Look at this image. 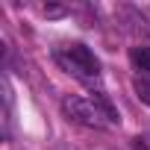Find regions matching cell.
Instances as JSON below:
<instances>
[{"label": "cell", "instance_id": "obj_2", "mask_svg": "<svg viewBox=\"0 0 150 150\" xmlns=\"http://www.w3.org/2000/svg\"><path fill=\"white\" fill-rule=\"evenodd\" d=\"M62 112H65L68 121L80 124V127H94V129H100V127L106 124L103 115H100V109L94 106V100H86V97H80V94H68V97L62 100Z\"/></svg>", "mask_w": 150, "mask_h": 150}, {"label": "cell", "instance_id": "obj_5", "mask_svg": "<svg viewBox=\"0 0 150 150\" xmlns=\"http://www.w3.org/2000/svg\"><path fill=\"white\" fill-rule=\"evenodd\" d=\"M132 88H135V94H138V100L150 106V77H135V83H132Z\"/></svg>", "mask_w": 150, "mask_h": 150}, {"label": "cell", "instance_id": "obj_4", "mask_svg": "<svg viewBox=\"0 0 150 150\" xmlns=\"http://www.w3.org/2000/svg\"><path fill=\"white\" fill-rule=\"evenodd\" d=\"M91 100H94V106L100 109V115H103L109 124H115V121H118V112H115V106L109 103V97H106L103 91H94V97H91Z\"/></svg>", "mask_w": 150, "mask_h": 150}, {"label": "cell", "instance_id": "obj_3", "mask_svg": "<svg viewBox=\"0 0 150 150\" xmlns=\"http://www.w3.org/2000/svg\"><path fill=\"white\" fill-rule=\"evenodd\" d=\"M129 59L141 71V77H150V47H132L129 50Z\"/></svg>", "mask_w": 150, "mask_h": 150}, {"label": "cell", "instance_id": "obj_1", "mask_svg": "<svg viewBox=\"0 0 150 150\" xmlns=\"http://www.w3.org/2000/svg\"><path fill=\"white\" fill-rule=\"evenodd\" d=\"M59 62L65 65L68 74H74V77L83 80V83H94L100 77V62L86 44H68L59 53Z\"/></svg>", "mask_w": 150, "mask_h": 150}]
</instances>
